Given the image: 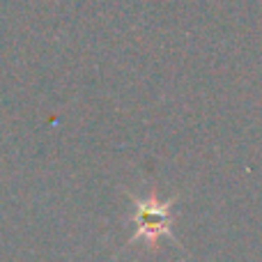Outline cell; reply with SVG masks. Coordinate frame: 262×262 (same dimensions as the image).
<instances>
[{
	"instance_id": "obj_1",
	"label": "cell",
	"mask_w": 262,
	"mask_h": 262,
	"mask_svg": "<svg viewBox=\"0 0 262 262\" xmlns=\"http://www.w3.org/2000/svg\"><path fill=\"white\" fill-rule=\"evenodd\" d=\"M168 221H170V203H157V200H145V203H136V235L138 237H154L159 235H170L168 230Z\"/></svg>"
}]
</instances>
